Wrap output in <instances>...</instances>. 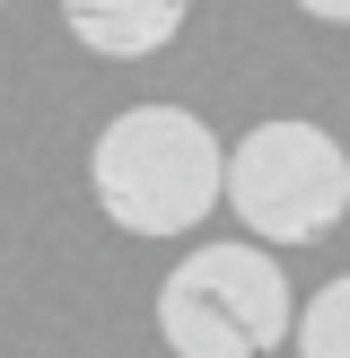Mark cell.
I'll return each mask as SVG.
<instances>
[{
  "instance_id": "6da1fadb",
  "label": "cell",
  "mask_w": 350,
  "mask_h": 358,
  "mask_svg": "<svg viewBox=\"0 0 350 358\" xmlns=\"http://www.w3.org/2000/svg\"><path fill=\"white\" fill-rule=\"evenodd\" d=\"M88 192L122 236H192L219 210V140L192 105H122L88 149Z\"/></svg>"
},
{
  "instance_id": "7a4b0ae2",
  "label": "cell",
  "mask_w": 350,
  "mask_h": 358,
  "mask_svg": "<svg viewBox=\"0 0 350 358\" xmlns=\"http://www.w3.org/2000/svg\"><path fill=\"white\" fill-rule=\"evenodd\" d=\"M219 201L254 245H324L350 219V149L307 114H272L219 149Z\"/></svg>"
},
{
  "instance_id": "3957f363",
  "label": "cell",
  "mask_w": 350,
  "mask_h": 358,
  "mask_svg": "<svg viewBox=\"0 0 350 358\" xmlns=\"http://www.w3.org/2000/svg\"><path fill=\"white\" fill-rule=\"evenodd\" d=\"M289 315V280L262 245H202L158 280V341L175 358H272Z\"/></svg>"
},
{
  "instance_id": "277c9868",
  "label": "cell",
  "mask_w": 350,
  "mask_h": 358,
  "mask_svg": "<svg viewBox=\"0 0 350 358\" xmlns=\"http://www.w3.org/2000/svg\"><path fill=\"white\" fill-rule=\"evenodd\" d=\"M192 0H62L70 44H88L97 62H149L184 35Z\"/></svg>"
},
{
  "instance_id": "5b68a950",
  "label": "cell",
  "mask_w": 350,
  "mask_h": 358,
  "mask_svg": "<svg viewBox=\"0 0 350 358\" xmlns=\"http://www.w3.org/2000/svg\"><path fill=\"white\" fill-rule=\"evenodd\" d=\"M289 332H298V358H350V280H332L315 306H298Z\"/></svg>"
},
{
  "instance_id": "8992f818",
  "label": "cell",
  "mask_w": 350,
  "mask_h": 358,
  "mask_svg": "<svg viewBox=\"0 0 350 358\" xmlns=\"http://www.w3.org/2000/svg\"><path fill=\"white\" fill-rule=\"evenodd\" d=\"M307 17H324V27H350V0H298Z\"/></svg>"
},
{
  "instance_id": "52a82bcc",
  "label": "cell",
  "mask_w": 350,
  "mask_h": 358,
  "mask_svg": "<svg viewBox=\"0 0 350 358\" xmlns=\"http://www.w3.org/2000/svg\"><path fill=\"white\" fill-rule=\"evenodd\" d=\"M0 9H9V0H0Z\"/></svg>"
}]
</instances>
